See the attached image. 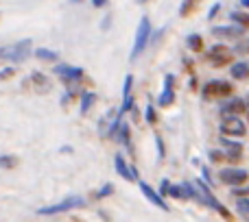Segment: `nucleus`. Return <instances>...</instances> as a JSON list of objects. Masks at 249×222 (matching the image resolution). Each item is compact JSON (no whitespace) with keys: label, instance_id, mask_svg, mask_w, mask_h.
<instances>
[{"label":"nucleus","instance_id":"f257e3e1","mask_svg":"<svg viewBox=\"0 0 249 222\" xmlns=\"http://www.w3.org/2000/svg\"><path fill=\"white\" fill-rule=\"evenodd\" d=\"M29 55H31V39H22V42L0 46V59L11 61V63H20V61L29 59Z\"/></svg>","mask_w":249,"mask_h":222},{"label":"nucleus","instance_id":"f03ea898","mask_svg":"<svg viewBox=\"0 0 249 222\" xmlns=\"http://www.w3.org/2000/svg\"><path fill=\"white\" fill-rule=\"evenodd\" d=\"M151 35H153V31H151V20L146 16H142L140 24H138V31H136V42H133V48H131V61H136L138 55L144 52V48L149 46V42H151Z\"/></svg>","mask_w":249,"mask_h":222},{"label":"nucleus","instance_id":"7ed1b4c3","mask_svg":"<svg viewBox=\"0 0 249 222\" xmlns=\"http://www.w3.org/2000/svg\"><path fill=\"white\" fill-rule=\"evenodd\" d=\"M195 188H197V192H199V198H197L199 203H203V205H208L210 209L219 211V214L223 216L225 220H232V214H230V211L225 209V207L214 198V194L210 192V188L206 185V181H203V179H197V181H195Z\"/></svg>","mask_w":249,"mask_h":222},{"label":"nucleus","instance_id":"20e7f679","mask_svg":"<svg viewBox=\"0 0 249 222\" xmlns=\"http://www.w3.org/2000/svg\"><path fill=\"white\" fill-rule=\"evenodd\" d=\"M81 207H86V198L83 196H68V198H64V201L55 203V205H48V207L37 209V216H55V214L70 211V209H81Z\"/></svg>","mask_w":249,"mask_h":222},{"label":"nucleus","instance_id":"39448f33","mask_svg":"<svg viewBox=\"0 0 249 222\" xmlns=\"http://www.w3.org/2000/svg\"><path fill=\"white\" fill-rule=\"evenodd\" d=\"M223 96H234V87L232 83L228 81H208L203 85V98L206 100H212V98H223Z\"/></svg>","mask_w":249,"mask_h":222},{"label":"nucleus","instance_id":"423d86ee","mask_svg":"<svg viewBox=\"0 0 249 222\" xmlns=\"http://www.w3.org/2000/svg\"><path fill=\"white\" fill-rule=\"evenodd\" d=\"M221 133H223V137H243L247 133V128L241 118H236V115H225V118L221 120Z\"/></svg>","mask_w":249,"mask_h":222},{"label":"nucleus","instance_id":"0eeeda50","mask_svg":"<svg viewBox=\"0 0 249 222\" xmlns=\"http://www.w3.org/2000/svg\"><path fill=\"white\" fill-rule=\"evenodd\" d=\"M249 179V172L243 170V168H223V170L219 172V181L225 185H232V188H236V185H243L247 183Z\"/></svg>","mask_w":249,"mask_h":222},{"label":"nucleus","instance_id":"6e6552de","mask_svg":"<svg viewBox=\"0 0 249 222\" xmlns=\"http://www.w3.org/2000/svg\"><path fill=\"white\" fill-rule=\"evenodd\" d=\"M206 59L210 61L212 65L221 68V65H225V63H230V61H232V50H230L225 44H214V46L208 50Z\"/></svg>","mask_w":249,"mask_h":222},{"label":"nucleus","instance_id":"1a4fd4ad","mask_svg":"<svg viewBox=\"0 0 249 222\" xmlns=\"http://www.w3.org/2000/svg\"><path fill=\"white\" fill-rule=\"evenodd\" d=\"M55 77H59L64 83H79L83 79V68H77V65H68V63H59L55 65Z\"/></svg>","mask_w":249,"mask_h":222},{"label":"nucleus","instance_id":"9d476101","mask_svg":"<svg viewBox=\"0 0 249 222\" xmlns=\"http://www.w3.org/2000/svg\"><path fill=\"white\" fill-rule=\"evenodd\" d=\"M138 185H140L142 194H144V198L151 203V205H155V207H158V209H162V211H168L166 201H164V198L160 196V192H155V190L151 188L149 183H144V181H138Z\"/></svg>","mask_w":249,"mask_h":222},{"label":"nucleus","instance_id":"9b49d317","mask_svg":"<svg viewBox=\"0 0 249 222\" xmlns=\"http://www.w3.org/2000/svg\"><path fill=\"white\" fill-rule=\"evenodd\" d=\"M114 168H116V172L123 176L124 181H140V179H138V170L124 161V157H123L121 153L114 157Z\"/></svg>","mask_w":249,"mask_h":222},{"label":"nucleus","instance_id":"f8f14e48","mask_svg":"<svg viewBox=\"0 0 249 222\" xmlns=\"http://www.w3.org/2000/svg\"><path fill=\"white\" fill-rule=\"evenodd\" d=\"M173 85H175V77H173V74H166V77H164L162 94H160V98H158V105H160V107H168V105H173V100H175V92H173Z\"/></svg>","mask_w":249,"mask_h":222},{"label":"nucleus","instance_id":"ddd939ff","mask_svg":"<svg viewBox=\"0 0 249 222\" xmlns=\"http://www.w3.org/2000/svg\"><path fill=\"white\" fill-rule=\"evenodd\" d=\"M243 33H245V29L234 26V24L212 26V35H214V37H221V39H238V37H243Z\"/></svg>","mask_w":249,"mask_h":222},{"label":"nucleus","instance_id":"4468645a","mask_svg":"<svg viewBox=\"0 0 249 222\" xmlns=\"http://www.w3.org/2000/svg\"><path fill=\"white\" fill-rule=\"evenodd\" d=\"M243 111H247V105H245V100L238 98V96H232L228 103L221 105V115H223V118L225 115H236L238 118V113H243Z\"/></svg>","mask_w":249,"mask_h":222},{"label":"nucleus","instance_id":"2eb2a0df","mask_svg":"<svg viewBox=\"0 0 249 222\" xmlns=\"http://www.w3.org/2000/svg\"><path fill=\"white\" fill-rule=\"evenodd\" d=\"M221 144H223V148H225V153H228V157L230 159H234V157H241V153H243V144L241 142H234V140H230V137H221Z\"/></svg>","mask_w":249,"mask_h":222},{"label":"nucleus","instance_id":"dca6fc26","mask_svg":"<svg viewBox=\"0 0 249 222\" xmlns=\"http://www.w3.org/2000/svg\"><path fill=\"white\" fill-rule=\"evenodd\" d=\"M230 72H232V77L236 79V81H245V79H249V63L247 61H236V63L230 68Z\"/></svg>","mask_w":249,"mask_h":222},{"label":"nucleus","instance_id":"f3484780","mask_svg":"<svg viewBox=\"0 0 249 222\" xmlns=\"http://www.w3.org/2000/svg\"><path fill=\"white\" fill-rule=\"evenodd\" d=\"M96 103V94L94 92H81V113H90V109Z\"/></svg>","mask_w":249,"mask_h":222},{"label":"nucleus","instance_id":"a211bd4d","mask_svg":"<svg viewBox=\"0 0 249 222\" xmlns=\"http://www.w3.org/2000/svg\"><path fill=\"white\" fill-rule=\"evenodd\" d=\"M35 59H39V61H57L59 59V55H57L55 50H51V48H37V50H35Z\"/></svg>","mask_w":249,"mask_h":222},{"label":"nucleus","instance_id":"6ab92c4d","mask_svg":"<svg viewBox=\"0 0 249 222\" xmlns=\"http://www.w3.org/2000/svg\"><path fill=\"white\" fill-rule=\"evenodd\" d=\"M118 140H121V144L124 146V148L131 150V133H129V124H127V122L121 124V131H118Z\"/></svg>","mask_w":249,"mask_h":222},{"label":"nucleus","instance_id":"aec40b11","mask_svg":"<svg viewBox=\"0 0 249 222\" xmlns=\"http://www.w3.org/2000/svg\"><path fill=\"white\" fill-rule=\"evenodd\" d=\"M186 44H188L190 50L199 52V50L203 48V37H201L199 33H193V35H188V37H186Z\"/></svg>","mask_w":249,"mask_h":222},{"label":"nucleus","instance_id":"412c9836","mask_svg":"<svg viewBox=\"0 0 249 222\" xmlns=\"http://www.w3.org/2000/svg\"><path fill=\"white\" fill-rule=\"evenodd\" d=\"M230 17H232V22H236V24H241V29H247L249 26V16L243 11H232L230 13Z\"/></svg>","mask_w":249,"mask_h":222},{"label":"nucleus","instance_id":"4be33fe9","mask_svg":"<svg viewBox=\"0 0 249 222\" xmlns=\"http://www.w3.org/2000/svg\"><path fill=\"white\" fill-rule=\"evenodd\" d=\"M131 90H133V74H127V77H124V83H123V100L133 98Z\"/></svg>","mask_w":249,"mask_h":222},{"label":"nucleus","instance_id":"5701e85b","mask_svg":"<svg viewBox=\"0 0 249 222\" xmlns=\"http://www.w3.org/2000/svg\"><path fill=\"white\" fill-rule=\"evenodd\" d=\"M31 81H33L35 85H39V87H42V90H46V87H51V83H48V79L44 77L42 72H33V74H31Z\"/></svg>","mask_w":249,"mask_h":222},{"label":"nucleus","instance_id":"b1692460","mask_svg":"<svg viewBox=\"0 0 249 222\" xmlns=\"http://www.w3.org/2000/svg\"><path fill=\"white\" fill-rule=\"evenodd\" d=\"M195 4H197V0H184V2H181V7H179V16L181 17L190 16V13H193V9H195Z\"/></svg>","mask_w":249,"mask_h":222},{"label":"nucleus","instance_id":"393cba45","mask_svg":"<svg viewBox=\"0 0 249 222\" xmlns=\"http://www.w3.org/2000/svg\"><path fill=\"white\" fill-rule=\"evenodd\" d=\"M171 198H177V201H186V194H184V188L181 185H171V192H168Z\"/></svg>","mask_w":249,"mask_h":222},{"label":"nucleus","instance_id":"a878e982","mask_svg":"<svg viewBox=\"0 0 249 222\" xmlns=\"http://www.w3.org/2000/svg\"><path fill=\"white\" fill-rule=\"evenodd\" d=\"M236 211L241 216H249V198H238L236 201Z\"/></svg>","mask_w":249,"mask_h":222},{"label":"nucleus","instance_id":"bb28decb","mask_svg":"<svg viewBox=\"0 0 249 222\" xmlns=\"http://www.w3.org/2000/svg\"><path fill=\"white\" fill-rule=\"evenodd\" d=\"M112 194H114V185L112 183H105L103 188L96 192V198H107V196H112Z\"/></svg>","mask_w":249,"mask_h":222},{"label":"nucleus","instance_id":"cd10ccee","mask_svg":"<svg viewBox=\"0 0 249 222\" xmlns=\"http://www.w3.org/2000/svg\"><path fill=\"white\" fill-rule=\"evenodd\" d=\"M13 166H16L13 155H0V168H13Z\"/></svg>","mask_w":249,"mask_h":222},{"label":"nucleus","instance_id":"c85d7f7f","mask_svg":"<svg viewBox=\"0 0 249 222\" xmlns=\"http://www.w3.org/2000/svg\"><path fill=\"white\" fill-rule=\"evenodd\" d=\"M144 118H146V122H149V124H155V109H153V105H146Z\"/></svg>","mask_w":249,"mask_h":222},{"label":"nucleus","instance_id":"c756f323","mask_svg":"<svg viewBox=\"0 0 249 222\" xmlns=\"http://www.w3.org/2000/svg\"><path fill=\"white\" fill-rule=\"evenodd\" d=\"M168 192H171V181L168 179H162V183H160V196H168Z\"/></svg>","mask_w":249,"mask_h":222},{"label":"nucleus","instance_id":"7c9ffc66","mask_svg":"<svg viewBox=\"0 0 249 222\" xmlns=\"http://www.w3.org/2000/svg\"><path fill=\"white\" fill-rule=\"evenodd\" d=\"M219 11H221V2H214V4H212V9L208 11V20H212V17H214Z\"/></svg>","mask_w":249,"mask_h":222},{"label":"nucleus","instance_id":"2f4dec72","mask_svg":"<svg viewBox=\"0 0 249 222\" xmlns=\"http://www.w3.org/2000/svg\"><path fill=\"white\" fill-rule=\"evenodd\" d=\"M210 159H212V161H223L225 155L219 153V150H210Z\"/></svg>","mask_w":249,"mask_h":222},{"label":"nucleus","instance_id":"473e14b6","mask_svg":"<svg viewBox=\"0 0 249 222\" xmlns=\"http://www.w3.org/2000/svg\"><path fill=\"white\" fill-rule=\"evenodd\" d=\"M155 144H158V153H160V157H164V144H162V137H155Z\"/></svg>","mask_w":249,"mask_h":222},{"label":"nucleus","instance_id":"72a5a7b5","mask_svg":"<svg viewBox=\"0 0 249 222\" xmlns=\"http://www.w3.org/2000/svg\"><path fill=\"white\" fill-rule=\"evenodd\" d=\"M236 52H249V39H245V44H238Z\"/></svg>","mask_w":249,"mask_h":222},{"label":"nucleus","instance_id":"f704fd0d","mask_svg":"<svg viewBox=\"0 0 249 222\" xmlns=\"http://www.w3.org/2000/svg\"><path fill=\"white\" fill-rule=\"evenodd\" d=\"M234 196H236V198H243V196H245V194H249V188H243V190H234Z\"/></svg>","mask_w":249,"mask_h":222},{"label":"nucleus","instance_id":"c9c22d12","mask_svg":"<svg viewBox=\"0 0 249 222\" xmlns=\"http://www.w3.org/2000/svg\"><path fill=\"white\" fill-rule=\"evenodd\" d=\"M13 74V68H4V70H0V79H7V77H11Z\"/></svg>","mask_w":249,"mask_h":222},{"label":"nucleus","instance_id":"e433bc0d","mask_svg":"<svg viewBox=\"0 0 249 222\" xmlns=\"http://www.w3.org/2000/svg\"><path fill=\"white\" fill-rule=\"evenodd\" d=\"M92 4H94V7H105L107 0H92Z\"/></svg>","mask_w":249,"mask_h":222},{"label":"nucleus","instance_id":"4c0bfd02","mask_svg":"<svg viewBox=\"0 0 249 222\" xmlns=\"http://www.w3.org/2000/svg\"><path fill=\"white\" fill-rule=\"evenodd\" d=\"M241 7L243 9H249V0H241Z\"/></svg>","mask_w":249,"mask_h":222},{"label":"nucleus","instance_id":"58836bf2","mask_svg":"<svg viewBox=\"0 0 249 222\" xmlns=\"http://www.w3.org/2000/svg\"><path fill=\"white\" fill-rule=\"evenodd\" d=\"M138 2H140V4H144V2H149V0H138Z\"/></svg>","mask_w":249,"mask_h":222},{"label":"nucleus","instance_id":"ea45409f","mask_svg":"<svg viewBox=\"0 0 249 222\" xmlns=\"http://www.w3.org/2000/svg\"><path fill=\"white\" fill-rule=\"evenodd\" d=\"M70 2H81V0H70Z\"/></svg>","mask_w":249,"mask_h":222},{"label":"nucleus","instance_id":"a19ab883","mask_svg":"<svg viewBox=\"0 0 249 222\" xmlns=\"http://www.w3.org/2000/svg\"><path fill=\"white\" fill-rule=\"evenodd\" d=\"M247 111H249V109H247Z\"/></svg>","mask_w":249,"mask_h":222}]
</instances>
